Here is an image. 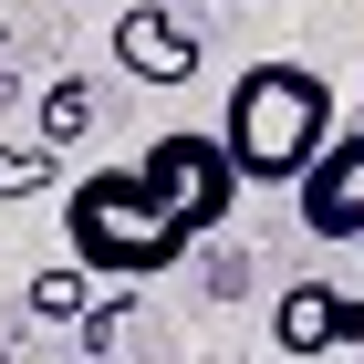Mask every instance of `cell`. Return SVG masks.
<instances>
[{
  "label": "cell",
  "instance_id": "obj_7",
  "mask_svg": "<svg viewBox=\"0 0 364 364\" xmlns=\"http://www.w3.org/2000/svg\"><path fill=\"white\" fill-rule=\"evenodd\" d=\"M31 312H42V323H84V271H73V260H53V271H31V291H21Z\"/></svg>",
  "mask_w": 364,
  "mask_h": 364
},
{
  "label": "cell",
  "instance_id": "obj_10",
  "mask_svg": "<svg viewBox=\"0 0 364 364\" xmlns=\"http://www.w3.org/2000/svg\"><path fill=\"white\" fill-rule=\"evenodd\" d=\"M208 11H260V0H208Z\"/></svg>",
  "mask_w": 364,
  "mask_h": 364
},
{
  "label": "cell",
  "instance_id": "obj_11",
  "mask_svg": "<svg viewBox=\"0 0 364 364\" xmlns=\"http://www.w3.org/2000/svg\"><path fill=\"white\" fill-rule=\"evenodd\" d=\"M0 53H11V31H0Z\"/></svg>",
  "mask_w": 364,
  "mask_h": 364
},
{
  "label": "cell",
  "instance_id": "obj_6",
  "mask_svg": "<svg viewBox=\"0 0 364 364\" xmlns=\"http://www.w3.org/2000/svg\"><path fill=\"white\" fill-rule=\"evenodd\" d=\"M84 136H94V84L84 73H53L42 84V146L63 156V146H84Z\"/></svg>",
  "mask_w": 364,
  "mask_h": 364
},
{
  "label": "cell",
  "instance_id": "obj_5",
  "mask_svg": "<svg viewBox=\"0 0 364 364\" xmlns=\"http://www.w3.org/2000/svg\"><path fill=\"white\" fill-rule=\"evenodd\" d=\"M271 343L281 354H343V343H364V302L333 281H291L271 302Z\"/></svg>",
  "mask_w": 364,
  "mask_h": 364
},
{
  "label": "cell",
  "instance_id": "obj_3",
  "mask_svg": "<svg viewBox=\"0 0 364 364\" xmlns=\"http://www.w3.org/2000/svg\"><path fill=\"white\" fill-rule=\"evenodd\" d=\"M291 219H302L312 240H333V250H364V125H343V136L312 156V177L291 188Z\"/></svg>",
  "mask_w": 364,
  "mask_h": 364
},
{
  "label": "cell",
  "instance_id": "obj_9",
  "mask_svg": "<svg viewBox=\"0 0 364 364\" xmlns=\"http://www.w3.org/2000/svg\"><path fill=\"white\" fill-rule=\"evenodd\" d=\"M125 323H136L125 302H94L84 323H73V333H84V364H114V354H125Z\"/></svg>",
  "mask_w": 364,
  "mask_h": 364
},
{
  "label": "cell",
  "instance_id": "obj_2",
  "mask_svg": "<svg viewBox=\"0 0 364 364\" xmlns=\"http://www.w3.org/2000/svg\"><path fill=\"white\" fill-rule=\"evenodd\" d=\"M333 136H343V94L312 63H250L219 105V146L240 167V188H302Z\"/></svg>",
  "mask_w": 364,
  "mask_h": 364
},
{
  "label": "cell",
  "instance_id": "obj_8",
  "mask_svg": "<svg viewBox=\"0 0 364 364\" xmlns=\"http://www.w3.org/2000/svg\"><path fill=\"white\" fill-rule=\"evenodd\" d=\"M53 177H63L53 146H0V198H11V208H21V198H42Z\"/></svg>",
  "mask_w": 364,
  "mask_h": 364
},
{
  "label": "cell",
  "instance_id": "obj_4",
  "mask_svg": "<svg viewBox=\"0 0 364 364\" xmlns=\"http://www.w3.org/2000/svg\"><path fill=\"white\" fill-rule=\"evenodd\" d=\"M114 63H125L136 84H188V73H198V31H188V11L125 0V11H114Z\"/></svg>",
  "mask_w": 364,
  "mask_h": 364
},
{
  "label": "cell",
  "instance_id": "obj_1",
  "mask_svg": "<svg viewBox=\"0 0 364 364\" xmlns=\"http://www.w3.org/2000/svg\"><path fill=\"white\" fill-rule=\"evenodd\" d=\"M240 208V167H229L219 125H177L136 156V167H105V177H73L63 188V250L73 271H105V281H156L208 240V229Z\"/></svg>",
  "mask_w": 364,
  "mask_h": 364
}]
</instances>
